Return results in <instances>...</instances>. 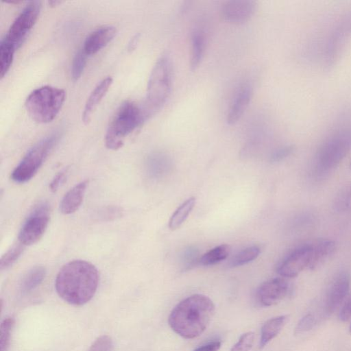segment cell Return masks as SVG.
Returning <instances> with one entry per match:
<instances>
[{
  "label": "cell",
  "instance_id": "cell-1",
  "mask_svg": "<svg viewBox=\"0 0 351 351\" xmlns=\"http://www.w3.org/2000/svg\"><path fill=\"white\" fill-rule=\"evenodd\" d=\"M99 280V272L94 265L84 260H74L60 269L56 278L55 287L63 300L81 306L93 298Z\"/></svg>",
  "mask_w": 351,
  "mask_h": 351
},
{
  "label": "cell",
  "instance_id": "cell-2",
  "mask_svg": "<svg viewBox=\"0 0 351 351\" xmlns=\"http://www.w3.org/2000/svg\"><path fill=\"white\" fill-rule=\"evenodd\" d=\"M215 306L208 296L193 294L180 301L172 309L168 319L171 328L182 338L199 337L208 326Z\"/></svg>",
  "mask_w": 351,
  "mask_h": 351
},
{
  "label": "cell",
  "instance_id": "cell-3",
  "mask_svg": "<svg viewBox=\"0 0 351 351\" xmlns=\"http://www.w3.org/2000/svg\"><path fill=\"white\" fill-rule=\"evenodd\" d=\"M172 66L167 56L155 64L149 78L147 95L142 109L145 119L160 110L166 103L171 89Z\"/></svg>",
  "mask_w": 351,
  "mask_h": 351
},
{
  "label": "cell",
  "instance_id": "cell-4",
  "mask_svg": "<svg viewBox=\"0 0 351 351\" xmlns=\"http://www.w3.org/2000/svg\"><path fill=\"white\" fill-rule=\"evenodd\" d=\"M146 120L142 107L132 101L122 104L113 116L105 136L108 149L122 147L125 138Z\"/></svg>",
  "mask_w": 351,
  "mask_h": 351
},
{
  "label": "cell",
  "instance_id": "cell-5",
  "mask_svg": "<svg viewBox=\"0 0 351 351\" xmlns=\"http://www.w3.org/2000/svg\"><path fill=\"white\" fill-rule=\"evenodd\" d=\"M65 91L51 86H43L34 90L25 100L29 116L40 123H49L59 113L65 101Z\"/></svg>",
  "mask_w": 351,
  "mask_h": 351
},
{
  "label": "cell",
  "instance_id": "cell-6",
  "mask_svg": "<svg viewBox=\"0 0 351 351\" xmlns=\"http://www.w3.org/2000/svg\"><path fill=\"white\" fill-rule=\"evenodd\" d=\"M351 149V125L332 132L320 145L315 155V167L326 173L338 166Z\"/></svg>",
  "mask_w": 351,
  "mask_h": 351
},
{
  "label": "cell",
  "instance_id": "cell-7",
  "mask_svg": "<svg viewBox=\"0 0 351 351\" xmlns=\"http://www.w3.org/2000/svg\"><path fill=\"white\" fill-rule=\"evenodd\" d=\"M59 138V133L54 132L36 143L14 169L11 179L16 183H24L31 180L57 145Z\"/></svg>",
  "mask_w": 351,
  "mask_h": 351
},
{
  "label": "cell",
  "instance_id": "cell-8",
  "mask_svg": "<svg viewBox=\"0 0 351 351\" xmlns=\"http://www.w3.org/2000/svg\"><path fill=\"white\" fill-rule=\"evenodd\" d=\"M351 38V7L337 20L327 36L323 52V63L330 70L339 58Z\"/></svg>",
  "mask_w": 351,
  "mask_h": 351
},
{
  "label": "cell",
  "instance_id": "cell-9",
  "mask_svg": "<svg viewBox=\"0 0 351 351\" xmlns=\"http://www.w3.org/2000/svg\"><path fill=\"white\" fill-rule=\"evenodd\" d=\"M50 219V206L47 202L38 204L23 223L19 233V241L31 245L45 234Z\"/></svg>",
  "mask_w": 351,
  "mask_h": 351
},
{
  "label": "cell",
  "instance_id": "cell-10",
  "mask_svg": "<svg viewBox=\"0 0 351 351\" xmlns=\"http://www.w3.org/2000/svg\"><path fill=\"white\" fill-rule=\"evenodd\" d=\"M40 8V1H29L13 21L3 39L18 49L36 23Z\"/></svg>",
  "mask_w": 351,
  "mask_h": 351
},
{
  "label": "cell",
  "instance_id": "cell-11",
  "mask_svg": "<svg viewBox=\"0 0 351 351\" xmlns=\"http://www.w3.org/2000/svg\"><path fill=\"white\" fill-rule=\"evenodd\" d=\"M311 244L301 245L287 255L277 267V273L285 278H294L305 269L311 261Z\"/></svg>",
  "mask_w": 351,
  "mask_h": 351
},
{
  "label": "cell",
  "instance_id": "cell-12",
  "mask_svg": "<svg viewBox=\"0 0 351 351\" xmlns=\"http://www.w3.org/2000/svg\"><path fill=\"white\" fill-rule=\"evenodd\" d=\"M288 291V282L282 278H275L264 282L259 286L256 297L262 306H271L280 302Z\"/></svg>",
  "mask_w": 351,
  "mask_h": 351
},
{
  "label": "cell",
  "instance_id": "cell-13",
  "mask_svg": "<svg viewBox=\"0 0 351 351\" xmlns=\"http://www.w3.org/2000/svg\"><path fill=\"white\" fill-rule=\"evenodd\" d=\"M256 4L250 0H232L225 2L221 8V15L224 20L232 23H243L254 14Z\"/></svg>",
  "mask_w": 351,
  "mask_h": 351
},
{
  "label": "cell",
  "instance_id": "cell-14",
  "mask_svg": "<svg viewBox=\"0 0 351 351\" xmlns=\"http://www.w3.org/2000/svg\"><path fill=\"white\" fill-rule=\"evenodd\" d=\"M350 277L348 273L341 272L336 276L327 292L325 311L328 315L332 313L340 306L348 294Z\"/></svg>",
  "mask_w": 351,
  "mask_h": 351
},
{
  "label": "cell",
  "instance_id": "cell-15",
  "mask_svg": "<svg viewBox=\"0 0 351 351\" xmlns=\"http://www.w3.org/2000/svg\"><path fill=\"white\" fill-rule=\"evenodd\" d=\"M252 94V86L247 82L242 84L238 88L227 114L228 124H234L241 119L250 102Z\"/></svg>",
  "mask_w": 351,
  "mask_h": 351
},
{
  "label": "cell",
  "instance_id": "cell-16",
  "mask_svg": "<svg viewBox=\"0 0 351 351\" xmlns=\"http://www.w3.org/2000/svg\"><path fill=\"white\" fill-rule=\"evenodd\" d=\"M116 32L114 26L105 25L99 27L86 38L83 50L87 55L97 53L113 39Z\"/></svg>",
  "mask_w": 351,
  "mask_h": 351
},
{
  "label": "cell",
  "instance_id": "cell-17",
  "mask_svg": "<svg viewBox=\"0 0 351 351\" xmlns=\"http://www.w3.org/2000/svg\"><path fill=\"white\" fill-rule=\"evenodd\" d=\"M112 82L111 77L103 79L90 94L82 113V121L85 124H88L90 121L93 113L108 91Z\"/></svg>",
  "mask_w": 351,
  "mask_h": 351
},
{
  "label": "cell",
  "instance_id": "cell-18",
  "mask_svg": "<svg viewBox=\"0 0 351 351\" xmlns=\"http://www.w3.org/2000/svg\"><path fill=\"white\" fill-rule=\"evenodd\" d=\"M88 181L84 180L72 187L63 197L60 204V210L64 215L75 213L80 206Z\"/></svg>",
  "mask_w": 351,
  "mask_h": 351
},
{
  "label": "cell",
  "instance_id": "cell-19",
  "mask_svg": "<svg viewBox=\"0 0 351 351\" xmlns=\"http://www.w3.org/2000/svg\"><path fill=\"white\" fill-rule=\"evenodd\" d=\"M311 247V261L308 269H314L335 252L337 245L332 240L320 239L312 243Z\"/></svg>",
  "mask_w": 351,
  "mask_h": 351
},
{
  "label": "cell",
  "instance_id": "cell-20",
  "mask_svg": "<svg viewBox=\"0 0 351 351\" xmlns=\"http://www.w3.org/2000/svg\"><path fill=\"white\" fill-rule=\"evenodd\" d=\"M288 319V315H279L272 317L265 322L261 331L260 348H263L280 332L287 322Z\"/></svg>",
  "mask_w": 351,
  "mask_h": 351
},
{
  "label": "cell",
  "instance_id": "cell-21",
  "mask_svg": "<svg viewBox=\"0 0 351 351\" xmlns=\"http://www.w3.org/2000/svg\"><path fill=\"white\" fill-rule=\"evenodd\" d=\"M45 275L46 269L43 266L39 265L31 268L21 280L20 284L21 293L26 294L34 290L43 281Z\"/></svg>",
  "mask_w": 351,
  "mask_h": 351
},
{
  "label": "cell",
  "instance_id": "cell-22",
  "mask_svg": "<svg viewBox=\"0 0 351 351\" xmlns=\"http://www.w3.org/2000/svg\"><path fill=\"white\" fill-rule=\"evenodd\" d=\"M205 47L206 37L204 32L200 29L194 30L191 34V67L192 70L196 69L201 63Z\"/></svg>",
  "mask_w": 351,
  "mask_h": 351
},
{
  "label": "cell",
  "instance_id": "cell-23",
  "mask_svg": "<svg viewBox=\"0 0 351 351\" xmlns=\"http://www.w3.org/2000/svg\"><path fill=\"white\" fill-rule=\"evenodd\" d=\"M195 205V197H191L181 204L171 215L169 227L171 230L180 228L185 221Z\"/></svg>",
  "mask_w": 351,
  "mask_h": 351
},
{
  "label": "cell",
  "instance_id": "cell-24",
  "mask_svg": "<svg viewBox=\"0 0 351 351\" xmlns=\"http://www.w3.org/2000/svg\"><path fill=\"white\" fill-rule=\"evenodd\" d=\"M230 251V246L226 244L217 245L204 254L198 260V263L204 266L217 264L226 259Z\"/></svg>",
  "mask_w": 351,
  "mask_h": 351
},
{
  "label": "cell",
  "instance_id": "cell-25",
  "mask_svg": "<svg viewBox=\"0 0 351 351\" xmlns=\"http://www.w3.org/2000/svg\"><path fill=\"white\" fill-rule=\"evenodd\" d=\"M15 47L3 38L0 43V77L3 78L9 71L14 58Z\"/></svg>",
  "mask_w": 351,
  "mask_h": 351
},
{
  "label": "cell",
  "instance_id": "cell-26",
  "mask_svg": "<svg viewBox=\"0 0 351 351\" xmlns=\"http://www.w3.org/2000/svg\"><path fill=\"white\" fill-rule=\"evenodd\" d=\"M261 249L252 245L242 250L230 260V265L232 267L241 266L255 260L259 255Z\"/></svg>",
  "mask_w": 351,
  "mask_h": 351
},
{
  "label": "cell",
  "instance_id": "cell-27",
  "mask_svg": "<svg viewBox=\"0 0 351 351\" xmlns=\"http://www.w3.org/2000/svg\"><path fill=\"white\" fill-rule=\"evenodd\" d=\"M25 248L20 242L12 246L2 256L0 261L1 270L6 269L12 266L21 256Z\"/></svg>",
  "mask_w": 351,
  "mask_h": 351
},
{
  "label": "cell",
  "instance_id": "cell-28",
  "mask_svg": "<svg viewBox=\"0 0 351 351\" xmlns=\"http://www.w3.org/2000/svg\"><path fill=\"white\" fill-rule=\"evenodd\" d=\"M334 206L339 212L351 210V183L344 186L339 191L335 199Z\"/></svg>",
  "mask_w": 351,
  "mask_h": 351
},
{
  "label": "cell",
  "instance_id": "cell-29",
  "mask_svg": "<svg viewBox=\"0 0 351 351\" xmlns=\"http://www.w3.org/2000/svg\"><path fill=\"white\" fill-rule=\"evenodd\" d=\"M14 320L11 317L5 318L1 324L0 351L8 350Z\"/></svg>",
  "mask_w": 351,
  "mask_h": 351
},
{
  "label": "cell",
  "instance_id": "cell-30",
  "mask_svg": "<svg viewBox=\"0 0 351 351\" xmlns=\"http://www.w3.org/2000/svg\"><path fill=\"white\" fill-rule=\"evenodd\" d=\"M87 56L83 49H80L75 55L71 68V75L73 80L76 81L81 77L86 64Z\"/></svg>",
  "mask_w": 351,
  "mask_h": 351
},
{
  "label": "cell",
  "instance_id": "cell-31",
  "mask_svg": "<svg viewBox=\"0 0 351 351\" xmlns=\"http://www.w3.org/2000/svg\"><path fill=\"white\" fill-rule=\"evenodd\" d=\"M167 156L161 153L151 154L147 159V168L150 171V173H158V171L162 169L163 166L167 164Z\"/></svg>",
  "mask_w": 351,
  "mask_h": 351
},
{
  "label": "cell",
  "instance_id": "cell-32",
  "mask_svg": "<svg viewBox=\"0 0 351 351\" xmlns=\"http://www.w3.org/2000/svg\"><path fill=\"white\" fill-rule=\"evenodd\" d=\"M123 215V210L117 206H108L99 210L97 217L101 221H111Z\"/></svg>",
  "mask_w": 351,
  "mask_h": 351
},
{
  "label": "cell",
  "instance_id": "cell-33",
  "mask_svg": "<svg viewBox=\"0 0 351 351\" xmlns=\"http://www.w3.org/2000/svg\"><path fill=\"white\" fill-rule=\"evenodd\" d=\"M254 340L253 332L243 334L237 342L232 347L230 351H250L252 348Z\"/></svg>",
  "mask_w": 351,
  "mask_h": 351
},
{
  "label": "cell",
  "instance_id": "cell-34",
  "mask_svg": "<svg viewBox=\"0 0 351 351\" xmlns=\"http://www.w3.org/2000/svg\"><path fill=\"white\" fill-rule=\"evenodd\" d=\"M113 343L108 335L98 337L90 346L88 351H112Z\"/></svg>",
  "mask_w": 351,
  "mask_h": 351
},
{
  "label": "cell",
  "instance_id": "cell-35",
  "mask_svg": "<svg viewBox=\"0 0 351 351\" xmlns=\"http://www.w3.org/2000/svg\"><path fill=\"white\" fill-rule=\"evenodd\" d=\"M317 319L311 313L305 315L298 323L295 328V334H300L311 330L316 324Z\"/></svg>",
  "mask_w": 351,
  "mask_h": 351
},
{
  "label": "cell",
  "instance_id": "cell-36",
  "mask_svg": "<svg viewBox=\"0 0 351 351\" xmlns=\"http://www.w3.org/2000/svg\"><path fill=\"white\" fill-rule=\"evenodd\" d=\"M294 150V147L293 145H286L281 147L276 150H275L270 156V160L272 162H278L280 161L289 155H291Z\"/></svg>",
  "mask_w": 351,
  "mask_h": 351
},
{
  "label": "cell",
  "instance_id": "cell-37",
  "mask_svg": "<svg viewBox=\"0 0 351 351\" xmlns=\"http://www.w3.org/2000/svg\"><path fill=\"white\" fill-rule=\"evenodd\" d=\"M339 317L342 322H347L351 318V295L346 300L341 306Z\"/></svg>",
  "mask_w": 351,
  "mask_h": 351
},
{
  "label": "cell",
  "instance_id": "cell-38",
  "mask_svg": "<svg viewBox=\"0 0 351 351\" xmlns=\"http://www.w3.org/2000/svg\"><path fill=\"white\" fill-rule=\"evenodd\" d=\"M66 169L61 171L53 178L49 184V189L51 192H56L61 184L64 182L66 179Z\"/></svg>",
  "mask_w": 351,
  "mask_h": 351
},
{
  "label": "cell",
  "instance_id": "cell-39",
  "mask_svg": "<svg viewBox=\"0 0 351 351\" xmlns=\"http://www.w3.org/2000/svg\"><path fill=\"white\" fill-rule=\"evenodd\" d=\"M221 346L220 341H212L196 348L193 351H218Z\"/></svg>",
  "mask_w": 351,
  "mask_h": 351
},
{
  "label": "cell",
  "instance_id": "cell-40",
  "mask_svg": "<svg viewBox=\"0 0 351 351\" xmlns=\"http://www.w3.org/2000/svg\"><path fill=\"white\" fill-rule=\"evenodd\" d=\"M138 38H139V35H138H138L136 34V35H135V36L132 38L131 42H130V44H129V47H128V49H129L130 50L134 49L136 47V44H137V43H138Z\"/></svg>",
  "mask_w": 351,
  "mask_h": 351
},
{
  "label": "cell",
  "instance_id": "cell-41",
  "mask_svg": "<svg viewBox=\"0 0 351 351\" xmlns=\"http://www.w3.org/2000/svg\"><path fill=\"white\" fill-rule=\"evenodd\" d=\"M62 1H49V3L50 4L51 6H56V5H58V4L61 3Z\"/></svg>",
  "mask_w": 351,
  "mask_h": 351
},
{
  "label": "cell",
  "instance_id": "cell-42",
  "mask_svg": "<svg viewBox=\"0 0 351 351\" xmlns=\"http://www.w3.org/2000/svg\"><path fill=\"white\" fill-rule=\"evenodd\" d=\"M349 331H350V333L351 334V324H350V327H349Z\"/></svg>",
  "mask_w": 351,
  "mask_h": 351
},
{
  "label": "cell",
  "instance_id": "cell-43",
  "mask_svg": "<svg viewBox=\"0 0 351 351\" xmlns=\"http://www.w3.org/2000/svg\"><path fill=\"white\" fill-rule=\"evenodd\" d=\"M349 167H350V169L351 170V160H350V162Z\"/></svg>",
  "mask_w": 351,
  "mask_h": 351
}]
</instances>
